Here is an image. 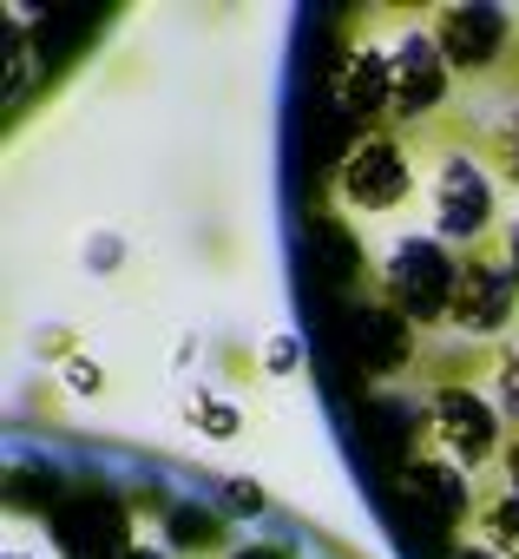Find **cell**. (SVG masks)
<instances>
[{
  "mask_svg": "<svg viewBox=\"0 0 519 559\" xmlns=\"http://www.w3.org/2000/svg\"><path fill=\"white\" fill-rule=\"evenodd\" d=\"M375 297H382L408 330H447L454 297H460V250L440 243L434 230H408V237L375 263Z\"/></svg>",
  "mask_w": 519,
  "mask_h": 559,
  "instance_id": "6da1fadb",
  "label": "cell"
},
{
  "mask_svg": "<svg viewBox=\"0 0 519 559\" xmlns=\"http://www.w3.org/2000/svg\"><path fill=\"white\" fill-rule=\"evenodd\" d=\"M467 139H473V126H467ZM467 139L440 145L434 185H427V230H434L440 243H454V250L493 243V237L506 230V217H499V185H493V171L467 152Z\"/></svg>",
  "mask_w": 519,
  "mask_h": 559,
  "instance_id": "7a4b0ae2",
  "label": "cell"
},
{
  "mask_svg": "<svg viewBox=\"0 0 519 559\" xmlns=\"http://www.w3.org/2000/svg\"><path fill=\"white\" fill-rule=\"evenodd\" d=\"M427 34L440 40L454 80L467 93H493L519 53V14L493 8V0H447V8L427 14Z\"/></svg>",
  "mask_w": 519,
  "mask_h": 559,
  "instance_id": "3957f363",
  "label": "cell"
},
{
  "mask_svg": "<svg viewBox=\"0 0 519 559\" xmlns=\"http://www.w3.org/2000/svg\"><path fill=\"white\" fill-rule=\"evenodd\" d=\"M47 533L60 559H125L132 539V507L106 480H60L47 507Z\"/></svg>",
  "mask_w": 519,
  "mask_h": 559,
  "instance_id": "277c9868",
  "label": "cell"
},
{
  "mask_svg": "<svg viewBox=\"0 0 519 559\" xmlns=\"http://www.w3.org/2000/svg\"><path fill=\"white\" fill-rule=\"evenodd\" d=\"M414 145L408 132L382 126V132H362L349 152H342V171H336V198L355 211V217H382V211H401L414 198Z\"/></svg>",
  "mask_w": 519,
  "mask_h": 559,
  "instance_id": "5b68a950",
  "label": "cell"
},
{
  "mask_svg": "<svg viewBox=\"0 0 519 559\" xmlns=\"http://www.w3.org/2000/svg\"><path fill=\"white\" fill-rule=\"evenodd\" d=\"M427 441L460 474H480V467H499L512 435H506L493 395H480L473 382H440V389H427Z\"/></svg>",
  "mask_w": 519,
  "mask_h": 559,
  "instance_id": "8992f818",
  "label": "cell"
},
{
  "mask_svg": "<svg viewBox=\"0 0 519 559\" xmlns=\"http://www.w3.org/2000/svg\"><path fill=\"white\" fill-rule=\"evenodd\" d=\"M447 330H460L467 343H512V330H519V284L506 270L499 237L460 250V297H454Z\"/></svg>",
  "mask_w": 519,
  "mask_h": 559,
  "instance_id": "52a82bcc",
  "label": "cell"
},
{
  "mask_svg": "<svg viewBox=\"0 0 519 559\" xmlns=\"http://www.w3.org/2000/svg\"><path fill=\"white\" fill-rule=\"evenodd\" d=\"M388 86H395V132H408V139L427 132V126H440L447 119V99L460 93V80H454L440 40L427 27H408L388 47Z\"/></svg>",
  "mask_w": 519,
  "mask_h": 559,
  "instance_id": "ba28073f",
  "label": "cell"
},
{
  "mask_svg": "<svg viewBox=\"0 0 519 559\" xmlns=\"http://www.w3.org/2000/svg\"><path fill=\"white\" fill-rule=\"evenodd\" d=\"M158 520H165V546L178 559H230L237 552V533L210 500H171Z\"/></svg>",
  "mask_w": 519,
  "mask_h": 559,
  "instance_id": "9c48e42d",
  "label": "cell"
},
{
  "mask_svg": "<svg viewBox=\"0 0 519 559\" xmlns=\"http://www.w3.org/2000/svg\"><path fill=\"white\" fill-rule=\"evenodd\" d=\"M467 152H473V158L493 171V185H499V191H512V198H519V106H506L499 119L473 126Z\"/></svg>",
  "mask_w": 519,
  "mask_h": 559,
  "instance_id": "30bf717a",
  "label": "cell"
},
{
  "mask_svg": "<svg viewBox=\"0 0 519 559\" xmlns=\"http://www.w3.org/2000/svg\"><path fill=\"white\" fill-rule=\"evenodd\" d=\"M467 526H473V539H486L499 559H519V493H512V487L473 493V507H467Z\"/></svg>",
  "mask_w": 519,
  "mask_h": 559,
  "instance_id": "8fae6325",
  "label": "cell"
},
{
  "mask_svg": "<svg viewBox=\"0 0 519 559\" xmlns=\"http://www.w3.org/2000/svg\"><path fill=\"white\" fill-rule=\"evenodd\" d=\"M493 408H499V421H506V435H519V336L512 343H499V356H493Z\"/></svg>",
  "mask_w": 519,
  "mask_h": 559,
  "instance_id": "7c38bea8",
  "label": "cell"
},
{
  "mask_svg": "<svg viewBox=\"0 0 519 559\" xmlns=\"http://www.w3.org/2000/svg\"><path fill=\"white\" fill-rule=\"evenodd\" d=\"M499 250H506V270H512V284H519V217H506V230H499Z\"/></svg>",
  "mask_w": 519,
  "mask_h": 559,
  "instance_id": "4fadbf2b",
  "label": "cell"
},
{
  "mask_svg": "<svg viewBox=\"0 0 519 559\" xmlns=\"http://www.w3.org/2000/svg\"><path fill=\"white\" fill-rule=\"evenodd\" d=\"M230 559H297V552H290V546H256V539H243Z\"/></svg>",
  "mask_w": 519,
  "mask_h": 559,
  "instance_id": "5bb4252c",
  "label": "cell"
},
{
  "mask_svg": "<svg viewBox=\"0 0 519 559\" xmlns=\"http://www.w3.org/2000/svg\"><path fill=\"white\" fill-rule=\"evenodd\" d=\"M499 480L519 493V435H512V441H506V454H499Z\"/></svg>",
  "mask_w": 519,
  "mask_h": 559,
  "instance_id": "9a60e30c",
  "label": "cell"
},
{
  "mask_svg": "<svg viewBox=\"0 0 519 559\" xmlns=\"http://www.w3.org/2000/svg\"><path fill=\"white\" fill-rule=\"evenodd\" d=\"M493 93H499V99H512V106H519V53H512V67H506V80H499V86H493Z\"/></svg>",
  "mask_w": 519,
  "mask_h": 559,
  "instance_id": "2e32d148",
  "label": "cell"
},
{
  "mask_svg": "<svg viewBox=\"0 0 519 559\" xmlns=\"http://www.w3.org/2000/svg\"><path fill=\"white\" fill-rule=\"evenodd\" d=\"M125 559H178V552H171V546H152V539H138V546H132Z\"/></svg>",
  "mask_w": 519,
  "mask_h": 559,
  "instance_id": "e0dca14e",
  "label": "cell"
},
{
  "mask_svg": "<svg viewBox=\"0 0 519 559\" xmlns=\"http://www.w3.org/2000/svg\"><path fill=\"white\" fill-rule=\"evenodd\" d=\"M8 559H34V552H8Z\"/></svg>",
  "mask_w": 519,
  "mask_h": 559,
  "instance_id": "ac0fdd59",
  "label": "cell"
}]
</instances>
